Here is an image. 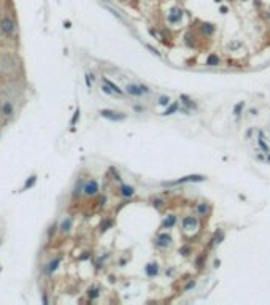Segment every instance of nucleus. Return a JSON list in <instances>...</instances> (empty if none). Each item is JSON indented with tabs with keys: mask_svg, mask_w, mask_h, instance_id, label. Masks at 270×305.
Listing matches in <instances>:
<instances>
[{
	"mask_svg": "<svg viewBox=\"0 0 270 305\" xmlns=\"http://www.w3.org/2000/svg\"><path fill=\"white\" fill-rule=\"evenodd\" d=\"M0 29H2V32L6 35V37H13L14 32H16V24H14V21L8 16H5L0 21Z\"/></svg>",
	"mask_w": 270,
	"mask_h": 305,
	"instance_id": "nucleus-1",
	"label": "nucleus"
},
{
	"mask_svg": "<svg viewBox=\"0 0 270 305\" xmlns=\"http://www.w3.org/2000/svg\"><path fill=\"white\" fill-rule=\"evenodd\" d=\"M126 91L130 94V95H143V94L150 92V89H148L146 86H142V84H127Z\"/></svg>",
	"mask_w": 270,
	"mask_h": 305,
	"instance_id": "nucleus-2",
	"label": "nucleus"
},
{
	"mask_svg": "<svg viewBox=\"0 0 270 305\" xmlns=\"http://www.w3.org/2000/svg\"><path fill=\"white\" fill-rule=\"evenodd\" d=\"M203 180H205V177H202V175H192V177H185V178H180V180H177V181H170V183L164 181V183H162V186L181 185V183H187V181H203Z\"/></svg>",
	"mask_w": 270,
	"mask_h": 305,
	"instance_id": "nucleus-3",
	"label": "nucleus"
},
{
	"mask_svg": "<svg viewBox=\"0 0 270 305\" xmlns=\"http://www.w3.org/2000/svg\"><path fill=\"white\" fill-rule=\"evenodd\" d=\"M83 192L86 195H95L99 192V183L95 180H89V181L84 183V187H83Z\"/></svg>",
	"mask_w": 270,
	"mask_h": 305,
	"instance_id": "nucleus-4",
	"label": "nucleus"
},
{
	"mask_svg": "<svg viewBox=\"0 0 270 305\" xmlns=\"http://www.w3.org/2000/svg\"><path fill=\"white\" fill-rule=\"evenodd\" d=\"M0 113H2L3 118H11L14 115V105L13 102L10 100H5L2 105H0Z\"/></svg>",
	"mask_w": 270,
	"mask_h": 305,
	"instance_id": "nucleus-5",
	"label": "nucleus"
},
{
	"mask_svg": "<svg viewBox=\"0 0 270 305\" xmlns=\"http://www.w3.org/2000/svg\"><path fill=\"white\" fill-rule=\"evenodd\" d=\"M100 115L103 116V118H107V119H111V121H123V119H126V115L111 111V110H100Z\"/></svg>",
	"mask_w": 270,
	"mask_h": 305,
	"instance_id": "nucleus-6",
	"label": "nucleus"
},
{
	"mask_svg": "<svg viewBox=\"0 0 270 305\" xmlns=\"http://www.w3.org/2000/svg\"><path fill=\"white\" fill-rule=\"evenodd\" d=\"M170 242H172V237L169 234H160L157 237V240H156V245H157L159 248H165V246L170 245Z\"/></svg>",
	"mask_w": 270,
	"mask_h": 305,
	"instance_id": "nucleus-7",
	"label": "nucleus"
},
{
	"mask_svg": "<svg viewBox=\"0 0 270 305\" xmlns=\"http://www.w3.org/2000/svg\"><path fill=\"white\" fill-rule=\"evenodd\" d=\"M195 227H197V219H195L194 216H186L185 219H183V229L192 230Z\"/></svg>",
	"mask_w": 270,
	"mask_h": 305,
	"instance_id": "nucleus-8",
	"label": "nucleus"
},
{
	"mask_svg": "<svg viewBox=\"0 0 270 305\" xmlns=\"http://www.w3.org/2000/svg\"><path fill=\"white\" fill-rule=\"evenodd\" d=\"M181 18H183V11L180 10V8H172V11L169 13V21L170 22H180L181 21Z\"/></svg>",
	"mask_w": 270,
	"mask_h": 305,
	"instance_id": "nucleus-9",
	"label": "nucleus"
},
{
	"mask_svg": "<svg viewBox=\"0 0 270 305\" xmlns=\"http://www.w3.org/2000/svg\"><path fill=\"white\" fill-rule=\"evenodd\" d=\"M59 264H61V257H54L51 262L46 265V272L48 273H53V272H56V269L59 267Z\"/></svg>",
	"mask_w": 270,
	"mask_h": 305,
	"instance_id": "nucleus-10",
	"label": "nucleus"
},
{
	"mask_svg": "<svg viewBox=\"0 0 270 305\" xmlns=\"http://www.w3.org/2000/svg\"><path fill=\"white\" fill-rule=\"evenodd\" d=\"M72 218L70 216H67L65 219H62V222H61V226H59V229L62 230V232H68L70 229H72Z\"/></svg>",
	"mask_w": 270,
	"mask_h": 305,
	"instance_id": "nucleus-11",
	"label": "nucleus"
},
{
	"mask_svg": "<svg viewBox=\"0 0 270 305\" xmlns=\"http://www.w3.org/2000/svg\"><path fill=\"white\" fill-rule=\"evenodd\" d=\"M103 83L110 86V88L113 89V92H115V94H118V95H123V94H124V92H123V89H119L118 86H116L115 83H113V81H110V80H107V78H103Z\"/></svg>",
	"mask_w": 270,
	"mask_h": 305,
	"instance_id": "nucleus-12",
	"label": "nucleus"
},
{
	"mask_svg": "<svg viewBox=\"0 0 270 305\" xmlns=\"http://www.w3.org/2000/svg\"><path fill=\"white\" fill-rule=\"evenodd\" d=\"M157 270H159V269H157V265H156V264H148L146 265V275L148 276H154L156 273H157Z\"/></svg>",
	"mask_w": 270,
	"mask_h": 305,
	"instance_id": "nucleus-13",
	"label": "nucleus"
},
{
	"mask_svg": "<svg viewBox=\"0 0 270 305\" xmlns=\"http://www.w3.org/2000/svg\"><path fill=\"white\" fill-rule=\"evenodd\" d=\"M218 64H219V57L216 54H210L207 57V65H218Z\"/></svg>",
	"mask_w": 270,
	"mask_h": 305,
	"instance_id": "nucleus-14",
	"label": "nucleus"
},
{
	"mask_svg": "<svg viewBox=\"0 0 270 305\" xmlns=\"http://www.w3.org/2000/svg\"><path fill=\"white\" fill-rule=\"evenodd\" d=\"M35 183H37V177H35V175L29 177V178H27V181H26V185H24V187H22V191H27L29 187H32Z\"/></svg>",
	"mask_w": 270,
	"mask_h": 305,
	"instance_id": "nucleus-15",
	"label": "nucleus"
},
{
	"mask_svg": "<svg viewBox=\"0 0 270 305\" xmlns=\"http://www.w3.org/2000/svg\"><path fill=\"white\" fill-rule=\"evenodd\" d=\"M123 195L124 197H132L134 195V187H130V186H123Z\"/></svg>",
	"mask_w": 270,
	"mask_h": 305,
	"instance_id": "nucleus-16",
	"label": "nucleus"
},
{
	"mask_svg": "<svg viewBox=\"0 0 270 305\" xmlns=\"http://www.w3.org/2000/svg\"><path fill=\"white\" fill-rule=\"evenodd\" d=\"M245 108V102H238V103L235 105V108H234V115L235 116H240V111Z\"/></svg>",
	"mask_w": 270,
	"mask_h": 305,
	"instance_id": "nucleus-17",
	"label": "nucleus"
},
{
	"mask_svg": "<svg viewBox=\"0 0 270 305\" xmlns=\"http://www.w3.org/2000/svg\"><path fill=\"white\" fill-rule=\"evenodd\" d=\"M175 221H177V218H175V216H169L165 221H164V227H167V229L172 227V226L175 224Z\"/></svg>",
	"mask_w": 270,
	"mask_h": 305,
	"instance_id": "nucleus-18",
	"label": "nucleus"
},
{
	"mask_svg": "<svg viewBox=\"0 0 270 305\" xmlns=\"http://www.w3.org/2000/svg\"><path fill=\"white\" fill-rule=\"evenodd\" d=\"M207 212H208V207H207L205 203H199V205H197V213L199 214H205Z\"/></svg>",
	"mask_w": 270,
	"mask_h": 305,
	"instance_id": "nucleus-19",
	"label": "nucleus"
},
{
	"mask_svg": "<svg viewBox=\"0 0 270 305\" xmlns=\"http://www.w3.org/2000/svg\"><path fill=\"white\" fill-rule=\"evenodd\" d=\"M177 110H178V103H173V105H170V107L167 108L165 111H164V115H165V116H167V115H172V113L177 111Z\"/></svg>",
	"mask_w": 270,
	"mask_h": 305,
	"instance_id": "nucleus-20",
	"label": "nucleus"
},
{
	"mask_svg": "<svg viewBox=\"0 0 270 305\" xmlns=\"http://www.w3.org/2000/svg\"><path fill=\"white\" fill-rule=\"evenodd\" d=\"M259 145H261V148L264 151H269V146L265 145V142H264V137H262V132H259Z\"/></svg>",
	"mask_w": 270,
	"mask_h": 305,
	"instance_id": "nucleus-21",
	"label": "nucleus"
},
{
	"mask_svg": "<svg viewBox=\"0 0 270 305\" xmlns=\"http://www.w3.org/2000/svg\"><path fill=\"white\" fill-rule=\"evenodd\" d=\"M180 99H181V100H185V103L187 105V107H192V108H195V103H194V102L191 100V99H187L186 95H181V97H180Z\"/></svg>",
	"mask_w": 270,
	"mask_h": 305,
	"instance_id": "nucleus-22",
	"label": "nucleus"
},
{
	"mask_svg": "<svg viewBox=\"0 0 270 305\" xmlns=\"http://www.w3.org/2000/svg\"><path fill=\"white\" fill-rule=\"evenodd\" d=\"M88 296L91 297V299H95V297L99 296V289H95V288L89 289V291H88Z\"/></svg>",
	"mask_w": 270,
	"mask_h": 305,
	"instance_id": "nucleus-23",
	"label": "nucleus"
},
{
	"mask_svg": "<svg viewBox=\"0 0 270 305\" xmlns=\"http://www.w3.org/2000/svg\"><path fill=\"white\" fill-rule=\"evenodd\" d=\"M102 89H103V92L108 94V95H113V94H115V92H113V89L108 84H105V83H103V86H102Z\"/></svg>",
	"mask_w": 270,
	"mask_h": 305,
	"instance_id": "nucleus-24",
	"label": "nucleus"
},
{
	"mask_svg": "<svg viewBox=\"0 0 270 305\" xmlns=\"http://www.w3.org/2000/svg\"><path fill=\"white\" fill-rule=\"evenodd\" d=\"M159 103L165 107V105H169V103H170V99H169V97H167V95H162V97H160V99H159Z\"/></svg>",
	"mask_w": 270,
	"mask_h": 305,
	"instance_id": "nucleus-25",
	"label": "nucleus"
},
{
	"mask_svg": "<svg viewBox=\"0 0 270 305\" xmlns=\"http://www.w3.org/2000/svg\"><path fill=\"white\" fill-rule=\"evenodd\" d=\"M202 30H203V32H207V33H211L214 29H213V26H211V24H203Z\"/></svg>",
	"mask_w": 270,
	"mask_h": 305,
	"instance_id": "nucleus-26",
	"label": "nucleus"
},
{
	"mask_svg": "<svg viewBox=\"0 0 270 305\" xmlns=\"http://www.w3.org/2000/svg\"><path fill=\"white\" fill-rule=\"evenodd\" d=\"M110 226H111V221H105V222H102L100 230H102V232H105V230H107L108 227H110Z\"/></svg>",
	"mask_w": 270,
	"mask_h": 305,
	"instance_id": "nucleus-27",
	"label": "nucleus"
},
{
	"mask_svg": "<svg viewBox=\"0 0 270 305\" xmlns=\"http://www.w3.org/2000/svg\"><path fill=\"white\" fill-rule=\"evenodd\" d=\"M78 118H80V110L75 111V116H73V119H72V126H75V123L78 121Z\"/></svg>",
	"mask_w": 270,
	"mask_h": 305,
	"instance_id": "nucleus-28",
	"label": "nucleus"
},
{
	"mask_svg": "<svg viewBox=\"0 0 270 305\" xmlns=\"http://www.w3.org/2000/svg\"><path fill=\"white\" fill-rule=\"evenodd\" d=\"M194 286H195V283H194V281H189V283H187V284H186V288H185V291H187V289H191V288H194Z\"/></svg>",
	"mask_w": 270,
	"mask_h": 305,
	"instance_id": "nucleus-29",
	"label": "nucleus"
},
{
	"mask_svg": "<svg viewBox=\"0 0 270 305\" xmlns=\"http://www.w3.org/2000/svg\"><path fill=\"white\" fill-rule=\"evenodd\" d=\"M240 46V43H232V45H229V48H238Z\"/></svg>",
	"mask_w": 270,
	"mask_h": 305,
	"instance_id": "nucleus-30",
	"label": "nucleus"
},
{
	"mask_svg": "<svg viewBox=\"0 0 270 305\" xmlns=\"http://www.w3.org/2000/svg\"><path fill=\"white\" fill-rule=\"evenodd\" d=\"M154 205H156V207H160V205H162V202H160V200H156Z\"/></svg>",
	"mask_w": 270,
	"mask_h": 305,
	"instance_id": "nucleus-31",
	"label": "nucleus"
},
{
	"mask_svg": "<svg viewBox=\"0 0 270 305\" xmlns=\"http://www.w3.org/2000/svg\"><path fill=\"white\" fill-rule=\"evenodd\" d=\"M269 161H270V156H269Z\"/></svg>",
	"mask_w": 270,
	"mask_h": 305,
	"instance_id": "nucleus-32",
	"label": "nucleus"
}]
</instances>
